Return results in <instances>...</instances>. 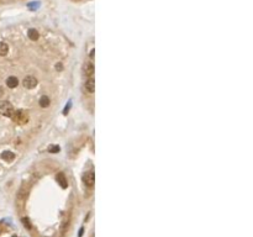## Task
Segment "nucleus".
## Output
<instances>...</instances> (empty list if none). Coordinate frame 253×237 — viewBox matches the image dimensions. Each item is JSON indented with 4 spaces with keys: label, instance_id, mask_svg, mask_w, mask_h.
I'll list each match as a JSON object with an SVG mask.
<instances>
[{
    "label": "nucleus",
    "instance_id": "0eeeda50",
    "mask_svg": "<svg viewBox=\"0 0 253 237\" xmlns=\"http://www.w3.org/2000/svg\"><path fill=\"white\" fill-rule=\"evenodd\" d=\"M2 158H3L4 161L11 162V161H14V158H15V154H14L12 152H10V151H4V152L2 153Z\"/></svg>",
    "mask_w": 253,
    "mask_h": 237
},
{
    "label": "nucleus",
    "instance_id": "2eb2a0df",
    "mask_svg": "<svg viewBox=\"0 0 253 237\" xmlns=\"http://www.w3.org/2000/svg\"><path fill=\"white\" fill-rule=\"evenodd\" d=\"M3 95H4V89H3L2 86H0V98H2Z\"/></svg>",
    "mask_w": 253,
    "mask_h": 237
},
{
    "label": "nucleus",
    "instance_id": "ddd939ff",
    "mask_svg": "<svg viewBox=\"0 0 253 237\" xmlns=\"http://www.w3.org/2000/svg\"><path fill=\"white\" fill-rule=\"evenodd\" d=\"M22 222H24V225H25L27 229H31V224H30V221H29L27 217H24V218H22Z\"/></svg>",
    "mask_w": 253,
    "mask_h": 237
},
{
    "label": "nucleus",
    "instance_id": "20e7f679",
    "mask_svg": "<svg viewBox=\"0 0 253 237\" xmlns=\"http://www.w3.org/2000/svg\"><path fill=\"white\" fill-rule=\"evenodd\" d=\"M83 180H84L85 185H88V187H93V185H94V180H95L94 173H93V172H88V173H85Z\"/></svg>",
    "mask_w": 253,
    "mask_h": 237
},
{
    "label": "nucleus",
    "instance_id": "9d476101",
    "mask_svg": "<svg viewBox=\"0 0 253 237\" xmlns=\"http://www.w3.org/2000/svg\"><path fill=\"white\" fill-rule=\"evenodd\" d=\"M84 68H85V74H86L88 77H92L93 73H94V67H93V64H92V63H86Z\"/></svg>",
    "mask_w": 253,
    "mask_h": 237
},
{
    "label": "nucleus",
    "instance_id": "1a4fd4ad",
    "mask_svg": "<svg viewBox=\"0 0 253 237\" xmlns=\"http://www.w3.org/2000/svg\"><path fill=\"white\" fill-rule=\"evenodd\" d=\"M27 36H29V39H30L31 41H36V40L39 39V32L36 31L35 29H31V30H29Z\"/></svg>",
    "mask_w": 253,
    "mask_h": 237
},
{
    "label": "nucleus",
    "instance_id": "f3484780",
    "mask_svg": "<svg viewBox=\"0 0 253 237\" xmlns=\"http://www.w3.org/2000/svg\"><path fill=\"white\" fill-rule=\"evenodd\" d=\"M82 235H83V229L79 231V237H82Z\"/></svg>",
    "mask_w": 253,
    "mask_h": 237
},
{
    "label": "nucleus",
    "instance_id": "dca6fc26",
    "mask_svg": "<svg viewBox=\"0 0 253 237\" xmlns=\"http://www.w3.org/2000/svg\"><path fill=\"white\" fill-rule=\"evenodd\" d=\"M57 68H58V70H61L62 69V66L61 64H57Z\"/></svg>",
    "mask_w": 253,
    "mask_h": 237
},
{
    "label": "nucleus",
    "instance_id": "6e6552de",
    "mask_svg": "<svg viewBox=\"0 0 253 237\" xmlns=\"http://www.w3.org/2000/svg\"><path fill=\"white\" fill-rule=\"evenodd\" d=\"M9 52V46L6 42H0V56H6Z\"/></svg>",
    "mask_w": 253,
    "mask_h": 237
},
{
    "label": "nucleus",
    "instance_id": "f03ea898",
    "mask_svg": "<svg viewBox=\"0 0 253 237\" xmlns=\"http://www.w3.org/2000/svg\"><path fill=\"white\" fill-rule=\"evenodd\" d=\"M11 117H12L14 121L19 122V124H25V122H27V115H26L24 111H21V110H19V111H14V114H12Z\"/></svg>",
    "mask_w": 253,
    "mask_h": 237
},
{
    "label": "nucleus",
    "instance_id": "39448f33",
    "mask_svg": "<svg viewBox=\"0 0 253 237\" xmlns=\"http://www.w3.org/2000/svg\"><path fill=\"white\" fill-rule=\"evenodd\" d=\"M85 89L88 90L89 93H93L94 90H95V80L92 77H89L88 80L85 82Z\"/></svg>",
    "mask_w": 253,
    "mask_h": 237
},
{
    "label": "nucleus",
    "instance_id": "f8f14e48",
    "mask_svg": "<svg viewBox=\"0 0 253 237\" xmlns=\"http://www.w3.org/2000/svg\"><path fill=\"white\" fill-rule=\"evenodd\" d=\"M49 105V99H48V96H42L41 99H40V106L41 107H47Z\"/></svg>",
    "mask_w": 253,
    "mask_h": 237
},
{
    "label": "nucleus",
    "instance_id": "4468645a",
    "mask_svg": "<svg viewBox=\"0 0 253 237\" xmlns=\"http://www.w3.org/2000/svg\"><path fill=\"white\" fill-rule=\"evenodd\" d=\"M48 151L52 152V153L53 152H58L59 151V147H58V146H49V150Z\"/></svg>",
    "mask_w": 253,
    "mask_h": 237
},
{
    "label": "nucleus",
    "instance_id": "423d86ee",
    "mask_svg": "<svg viewBox=\"0 0 253 237\" xmlns=\"http://www.w3.org/2000/svg\"><path fill=\"white\" fill-rule=\"evenodd\" d=\"M17 84H19V80H17V78H16V77H9V78L6 79V85H8L10 89L16 88V86H17Z\"/></svg>",
    "mask_w": 253,
    "mask_h": 237
},
{
    "label": "nucleus",
    "instance_id": "7ed1b4c3",
    "mask_svg": "<svg viewBox=\"0 0 253 237\" xmlns=\"http://www.w3.org/2000/svg\"><path fill=\"white\" fill-rule=\"evenodd\" d=\"M22 84L26 89H33L36 85H37V79H36L35 77H32V76H27L22 80Z\"/></svg>",
    "mask_w": 253,
    "mask_h": 237
},
{
    "label": "nucleus",
    "instance_id": "9b49d317",
    "mask_svg": "<svg viewBox=\"0 0 253 237\" xmlns=\"http://www.w3.org/2000/svg\"><path fill=\"white\" fill-rule=\"evenodd\" d=\"M57 181L61 184L62 188H66V187H67V180H66V178H64V175H63L62 173H59V174L57 175Z\"/></svg>",
    "mask_w": 253,
    "mask_h": 237
},
{
    "label": "nucleus",
    "instance_id": "f257e3e1",
    "mask_svg": "<svg viewBox=\"0 0 253 237\" xmlns=\"http://www.w3.org/2000/svg\"><path fill=\"white\" fill-rule=\"evenodd\" d=\"M14 111H15V109H14V106L11 105V103H9V101H6V100H4V101L0 103V114H2L3 116L11 117L12 114H14Z\"/></svg>",
    "mask_w": 253,
    "mask_h": 237
}]
</instances>
